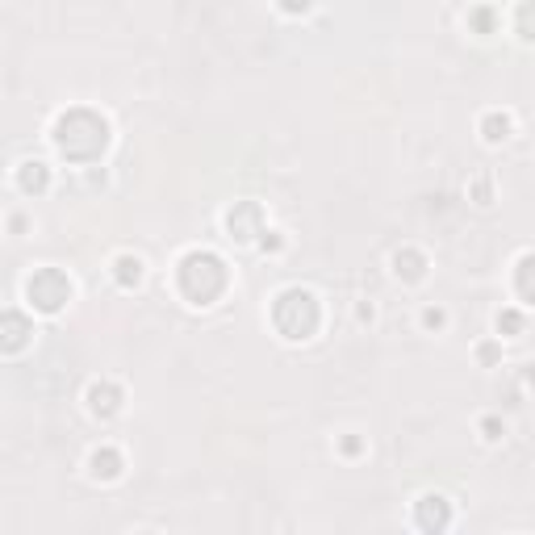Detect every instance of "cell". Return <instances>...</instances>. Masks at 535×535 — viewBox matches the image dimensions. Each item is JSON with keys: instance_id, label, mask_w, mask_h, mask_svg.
<instances>
[{"instance_id": "cell-14", "label": "cell", "mask_w": 535, "mask_h": 535, "mask_svg": "<svg viewBox=\"0 0 535 535\" xmlns=\"http://www.w3.org/2000/svg\"><path fill=\"white\" fill-rule=\"evenodd\" d=\"M481 134H486L489 142H506V139H510V118H506V113H486Z\"/></svg>"}, {"instance_id": "cell-16", "label": "cell", "mask_w": 535, "mask_h": 535, "mask_svg": "<svg viewBox=\"0 0 535 535\" xmlns=\"http://www.w3.org/2000/svg\"><path fill=\"white\" fill-rule=\"evenodd\" d=\"M498 330H502V335H519V330H523V314H519V309H502V314H498Z\"/></svg>"}, {"instance_id": "cell-12", "label": "cell", "mask_w": 535, "mask_h": 535, "mask_svg": "<svg viewBox=\"0 0 535 535\" xmlns=\"http://www.w3.org/2000/svg\"><path fill=\"white\" fill-rule=\"evenodd\" d=\"M17 184H21L26 193H42V189H47V163H38V159H30V163H21Z\"/></svg>"}, {"instance_id": "cell-4", "label": "cell", "mask_w": 535, "mask_h": 535, "mask_svg": "<svg viewBox=\"0 0 535 535\" xmlns=\"http://www.w3.org/2000/svg\"><path fill=\"white\" fill-rule=\"evenodd\" d=\"M26 298H30L34 309H42V314H59L71 301V280L63 277L59 268H38V272L26 280Z\"/></svg>"}, {"instance_id": "cell-21", "label": "cell", "mask_w": 535, "mask_h": 535, "mask_svg": "<svg viewBox=\"0 0 535 535\" xmlns=\"http://www.w3.org/2000/svg\"><path fill=\"white\" fill-rule=\"evenodd\" d=\"M264 251H280V235H264Z\"/></svg>"}, {"instance_id": "cell-7", "label": "cell", "mask_w": 535, "mask_h": 535, "mask_svg": "<svg viewBox=\"0 0 535 535\" xmlns=\"http://www.w3.org/2000/svg\"><path fill=\"white\" fill-rule=\"evenodd\" d=\"M447 523H452V510H447V498L426 494L423 502H418V527H423V531H444Z\"/></svg>"}, {"instance_id": "cell-20", "label": "cell", "mask_w": 535, "mask_h": 535, "mask_svg": "<svg viewBox=\"0 0 535 535\" xmlns=\"http://www.w3.org/2000/svg\"><path fill=\"white\" fill-rule=\"evenodd\" d=\"M423 322H426L431 330H439V327H444V309H426V314H423Z\"/></svg>"}, {"instance_id": "cell-19", "label": "cell", "mask_w": 535, "mask_h": 535, "mask_svg": "<svg viewBox=\"0 0 535 535\" xmlns=\"http://www.w3.org/2000/svg\"><path fill=\"white\" fill-rule=\"evenodd\" d=\"M481 431H486V439H502V423H498V418H486Z\"/></svg>"}, {"instance_id": "cell-9", "label": "cell", "mask_w": 535, "mask_h": 535, "mask_svg": "<svg viewBox=\"0 0 535 535\" xmlns=\"http://www.w3.org/2000/svg\"><path fill=\"white\" fill-rule=\"evenodd\" d=\"M118 473H121V452L118 447H97V452H92V477L113 481Z\"/></svg>"}, {"instance_id": "cell-10", "label": "cell", "mask_w": 535, "mask_h": 535, "mask_svg": "<svg viewBox=\"0 0 535 535\" xmlns=\"http://www.w3.org/2000/svg\"><path fill=\"white\" fill-rule=\"evenodd\" d=\"M393 272L402 280H418L426 272V259H423V251H414V247H406V251H397L393 256Z\"/></svg>"}, {"instance_id": "cell-17", "label": "cell", "mask_w": 535, "mask_h": 535, "mask_svg": "<svg viewBox=\"0 0 535 535\" xmlns=\"http://www.w3.org/2000/svg\"><path fill=\"white\" fill-rule=\"evenodd\" d=\"M473 30L477 34H494V9H473Z\"/></svg>"}, {"instance_id": "cell-6", "label": "cell", "mask_w": 535, "mask_h": 535, "mask_svg": "<svg viewBox=\"0 0 535 535\" xmlns=\"http://www.w3.org/2000/svg\"><path fill=\"white\" fill-rule=\"evenodd\" d=\"M89 410L97 418H113L121 410V389L113 385V381H97V385H89Z\"/></svg>"}, {"instance_id": "cell-8", "label": "cell", "mask_w": 535, "mask_h": 535, "mask_svg": "<svg viewBox=\"0 0 535 535\" xmlns=\"http://www.w3.org/2000/svg\"><path fill=\"white\" fill-rule=\"evenodd\" d=\"M0 330H5V351H21V347H26V339L34 335V330H30V322H26L21 314H13V309L5 314Z\"/></svg>"}, {"instance_id": "cell-15", "label": "cell", "mask_w": 535, "mask_h": 535, "mask_svg": "<svg viewBox=\"0 0 535 535\" xmlns=\"http://www.w3.org/2000/svg\"><path fill=\"white\" fill-rule=\"evenodd\" d=\"M515 30L523 34L527 42H535V0H523L515 13Z\"/></svg>"}, {"instance_id": "cell-18", "label": "cell", "mask_w": 535, "mask_h": 535, "mask_svg": "<svg viewBox=\"0 0 535 535\" xmlns=\"http://www.w3.org/2000/svg\"><path fill=\"white\" fill-rule=\"evenodd\" d=\"M309 5H314V0H280V9L285 13H306Z\"/></svg>"}, {"instance_id": "cell-11", "label": "cell", "mask_w": 535, "mask_h": 535, "mask_svg": "<svg viewBox=\"0 0 535 535\" xmlns=\"http://www.w3.org/2000/svg\"><path fill=\"white\" fill-rule=\"evenodd\" d=\"M515 288H519V298L535 306V251H527V256L519 259V268H515Z\"/></svg>"}, {"instance_id": "cell-1", "label": "cell", "mask_w": 535, "mask_h": 535, "mask_svg": "<svg viewBox=\"0 0 535 535\" xmlns=\"http://www.w3.org/2000/svg\"><path fill=\"white\" fill-rule=\"evenodd\" d=\"M55 147H59V155L76 159V163L100 159V151L110 147V121L92 110H68L55 121Z\"/></svg>"}, {"instance_id": "cell-3", "label": "cell", "mask_w": 535, "mask_h": 535, "mask_svg": "<svg viewBox=\"0 0 535 535\" xmlns=\"http://www.w3.org/2000/svg\"><path fill=\"white\" fill-rule=\"evenodd\" d=\"M272 322H277V330L285 339L301 343V339H309L318 330V322H322L318 298L309 293V288H285V293L277 298V306H272Z\"/></svg>"}, {"instance_id": "cell-2", "label": "cell", "mask_w": 535, "mask_h": 535, "mask_svg": "<svg viewBox=\"0 0 535 535\" xmlns=\"http://www.w3.org/2000/svg\"><path fill=\"white\" fill-rule=\"evenodd\" d=\"M176 280H180V293L189 301L209 306V301L226 288V264H222L214 251H189V256L180 259Z\"/></svg>"}, {"instance_id": "cell-5", "label": "cell", "mask_w": 535, "mask_h": 535, "mask_svg": "<svg viewBox=\"0 0 535 535\" xmlns=\"http://www.w3.org/2000/svg\"><path fill=\"white\" fill-rule=\"evenodd\" d=\"M226 230L235 243H251L256 235H264V209H259V201H235V209L226 214Z\"/></svg>"}, {"instance_id": "cell-13", "label": "cell", "mask_w": 535, "mask_h": 535, "mask_svg": "<svg viewBox=\"0 0 535 535\" xmlns=\"http://www.w3.org/2000/svg\"><path fill=\"white\" fill-rule=\"evenodd\" d=\"M113 277H118L121 288H134L142 280V259L139 256H118V264H113Z\"/></svg>"}]
</instances>
